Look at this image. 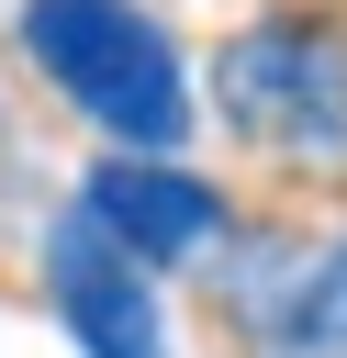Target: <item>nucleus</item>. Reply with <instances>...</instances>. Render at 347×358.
<instances>
[{
    "instance_id": "nucleus-1",
    "label": "nucleus",
    "mask_w": 347,
    "mask_h": 358,
    "mask_svg": "<svg viewBox=\"0 0 347 358\" xmlns=\"http://www.w3.org/2000/svg\"><path fill=\"white\" fill-rule=\"evenodd\" d=\"M22 56L123 145H179L190 134V78L179 45L134 0H22Z\"/></svg>"
},
{
    "instance_id": "nucleus-2",
    "label": "nucleus",
    "mask_w": 347,
    "mask_h": 358,
    "mask_svg": "<svg viewBox=\"0 0 347 358\" xmlns=\"http://www.w3.org/2000/svg\"><path fill=\"white\" fill-rule=\"evenodd\" d=\"M213 101L269 157H347V34L269 11L213 56Z\"/></svg>"
},
{
    "instance_id": "nucleus-3",
    "label": "nucleus",
    "mask_w": 347,
    "mask_h": 358,
    "mask_svg": "<svg viewBox=\"0 0 347 358\" xmlns=\"http://www.w3.org/2000/svg\"><path fill=\"white\" fill-rule=\"evenodd\" d=\"M45 268H56V313L78 324L90 358H168V324H157L146 268H134L90 213H67V224L45 235Z\"/></svg>"
},
{
    "instance_id": "nucleus-4",
    "label": "nucleus",
    "mask_w": 347,
    "mask_h": 358,
    "mask_svg": "<svg viewBox=\"0 0 347 358\" xmlns=\"http://www.w3.org/2000/svg\"><path fill=\"white\" fill-rule=\"evenodd\" d=\"M134 268H179L190 246H213L224 235V201H213V179H190V168H134V157H112L101 179H90V201H78Z\"/></svg>"
},
{
    "instance_id": "nucleus-5",
    "label": "nucleus",
    "mask_w": 347,
    "mask_h": 358,
    "mask_svg": "<svg viewBox=\"0 0 347 358\" xmlns=\"http://www.w3.org/2000/svg\"><path fill=\"white\" fill-rule=\"evenodd\" d=\"M269 358H347V246H325V257L280 291V313H269Z\"/></svg>"
}]
</instances>
